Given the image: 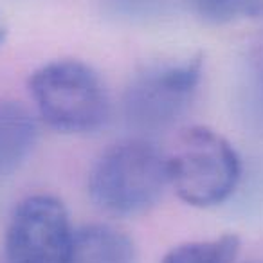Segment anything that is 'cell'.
<instances>
[{
	"mask_svg": "<svg viewBox=\"0 0 263 263\" xmlns=\"http://www.w3.org/2000/svg\"><path fill=\"white\" fill-rule=\"evenodd\" d=\"M204 76L200 52L177 62L155 63L137 72L123 94V116L139 132L172 128L193 103Z\"/></svg>",
	"mask_w": 263,
	"mask_h": 263,
	"instance_id": "obj_4",
	"label": "cell"
},
{
	"mask_svg": "<svg viewBox=\"0 0 263 263\" xmlns=\"http://www.w3.org/2000/svg\"><path fill=\"white\" fill-rule=\"evenodd\" d=\"M170 186L193 208H215L234 193L241 162L234 146L208 126H191L180 134L168 155Z\"/></svg>",
	"mask_w": 263,
	"mask_h": 263,
	"instance_id": "obj_3",
	"label": "cell"
},
{
	"mask_svg": "<svg viewBox=\"0 0 263 263\" xmlns=\"http://www.w3.org/2000/svg\"><path fill=\"white\" fill-rule=\"evenodd\" d=\"M136 243L124 231L108 223L74 229L69 263H136Z\"/></svg>",
	"mask_w": 263,
	"mask_h": 263,
	"instance_id": "obj_7",
	"label": "cell"
},
{
	"mask_svg": "<svg viewBox=\"0 0 263 263\" xmlns=\"http://www.w3.org/2000/svg\"><path fill=\"white\" fill-rule=\"evenodd\" d=\"M112 8L128 16H146L157 11L162 0H106Z\"/></svg>",
	"mask_w": 263,
	"mask_h": 263,
	"instance_id": "obj_10",
	"label": "cell"
},
{
	"mask_svg": "<svg viewBox=\"0 0 263 263\" xmlns=\"http://www.w3.org/2000/svg\"><path fill=\"white\" fill-rule=\"evenodd\" d=\"M240 252L236 234H222L213 240L186 241L164 254L161 263H234Z\"/></svg>",
	"mask_w": 263,
	"mask_h": 263,
	"instance_id": "obj_8",
	"label": "cell"
},
{
	"mask_svg": "<svg viewBox=\"0 0 263 263\" xmlns=\"http://www.w3.org/2000/svg\"><path fill=\"white\" fill-rule=\"evenodd\" d=\"M6 26H4V22H2V18H0V47H2V44H4V40H6Z\"/></svg>",
	"mask_w": 263,
	"mask_h": 263,
	"instance_id": "obj_11",
	"label": "cell"
},
{
	"mask_svg": "<svg viewBox=\"0 0 263 263\" xmlns=\"http://www.w3.org/2000/svg\"><path fill=\"white\" fill-rule=\"evenodd\" d=\"M168 186V155L139 137L110 144L88 173L90 200L114 216L146 213L161 200Z\"/></svg>",
	"mask_w": 263,
	"mask_h": 263,
	"instance_id": "obj_1",
	"label": "cell"
},
{
	"mask_svg": "<svg viewBox=\"0 0 263 263\" xmlns=\"http://www.w3.org/2000/svg\"><path fill=\"white\" fill-rule=\"evenodd\" d=\"M29 94L40 117L62 134H90L110 117L105 81L80 60H54L29 78Z\"/></svg>",
	"mask_w": 263,
	"mask_h": 263,
	"instance_id": "obj_2",
	"label": "cell"
},
{
	"mask_svg": "<svg viewBox=\"0 0 263 263\" xmlns=\"http://www.w3.org/2000/svg\"><path fill=\"white\" fill-rule=\"evenodd\" d=\"M74 227L52 195H31L11 213L4 236L8 263H69Z\"/></svg>",
	"mask_w": 263,
	"mask_h": 263,
	"instance_id": "obj_5",
	"label": "cell"
},
{
	"mask_svg": "<svg viewBox=\"0 0 263 263\" xmlns=\"http://www.w3.org/2000/svg\"><path fill=\"white\" fill-rule=\"evenodd\" d=\"M38 123L26 105L0 99V175H11L33 154Z\"/></svg>",
	"mask_w": 263,
	"mask_h": 263,
	"instance_id": "obj_6",
	"label": "cell"
},
{
	"mask_svg": "<svg viewBox=\"0 0 263 263\" xmlns=\"http://www.w3.org/2000/svg\"><path fill=\"white\" fill-rule=\"evenodd\" d=\"M193 13L205 24L226 26L263 15V0H190Z\"/></svg>",
	"mask_w": 263,
	"mask_h": 263,
	"instance_id": "obj_9",
	"label": "cell"
},
{
	"mask_svg": "<svg viewBox=\"0 0 263 263\" xmlns=\"http://www.w3.org/2000/svg\"><path fill=\"white\" fill-rule=\"evenodd\" d=\"M254 263H263V261H254Z\"/></svg>",
	"mask_w": 263,
	"mask_h": 263,
	"instance_id": "obj_12",
	"label": "cell"
}]
</instances>
